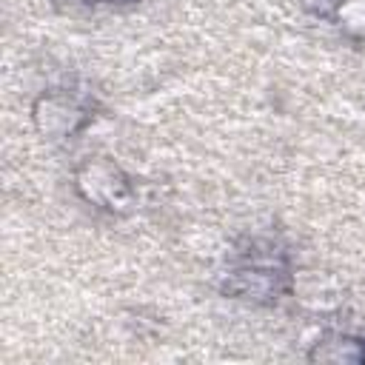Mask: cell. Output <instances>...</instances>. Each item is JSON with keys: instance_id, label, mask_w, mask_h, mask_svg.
Here are the masks:
<instances>
[{"instance_id": "cell-1", "label": "cell", "mask_w": 365, "mask_h": 365, "mask_svg": "<svg viewBox=\"0 0 365 365\" xmlns=\"http://www.w3.org/2000/svg\"><path fill=\"white\" fill-rule=\"evenodd\" d=\"M291 288V257L271 237L248 240L225 274V291L237 299L274 305Z\"/></svg>"}, {"instance_id": "cell-2", "label": "cell", "mask_w": 365, "mask_h": 365, "mask_svg": "<svg viewBox=\"0 0 365 365\" xmlns=\"http://www.w3.org/2000/svg\"><path fill=\"white\" fill-rule=\"evenodd\" d=\"M83 171L88 174V180L80 174L77 185H80V188H88V191H86L88 200H94V202L103 200V208H120V205L128 202V185H125L123 180H117L120 171H117L114 165H108V163L91 165V163H88Z\"/></svg>"}, {"instance_id": "cell-3", "label": "cell", "mask_w": 365, "mask_h": 365, "mask_svg": "<svg viewBox=\"0 0 365 365\" xmlns=\"http://www.w3.org/2000/svg\"><path fill=\"white\" fill-rule=\"evenodd\" d=\"M336 20L345 31L365 40V0H345L336 6Z\"/></svg>"}, {"instance_id": "cell-4", "label": "cell", "mask_w": 365, "mask_h": 365, "mask_svg": "<svg viewBox=\"0 0 365 365\" xmlns=\"http://www.w3.org/2000/svg\"><path fill=\"white\" fill-rule=\"evenodd\" d=\"M77 6H117V3H128V0H68Z\"/></svg>"}]
</instances>
